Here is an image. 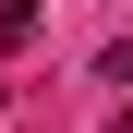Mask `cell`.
Masks as SVG:
<instances>
[{
  "label": "cell",
  "instance_id": "1",
  "mask_svg": "<svg viewBox=\"0 0 133 133\" xmlns=\"http://www.w3.org/2000/svg\"><path fill=\"white\" fill-rule=\"evenodd\" d=\"M121 133H133V121H121Z\"/></svg>",
  "mask_w": 133,
  "mask_h": 133
}]
</instances>
